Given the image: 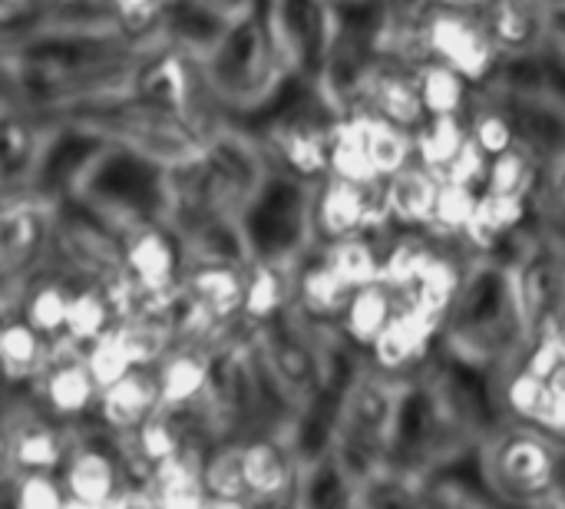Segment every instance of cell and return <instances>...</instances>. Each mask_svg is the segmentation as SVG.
<instances>
[{
    "mask_svg": "<svg viewBox=\"0 0 565 509\" xmlns=\"http://www.w3.org/2000/svg\"><path fill=\"white\" fill-rule=\"evenodd\" d=\"M351 285L331 268L324 252L315 245L305 255L295 258L291 265V308L318 325V328H338L348 301H351Z\"/></svg>",
    "mask_w": 565,
    "mask_h": 509,
    "instance_id": "e0dca14e",
    "label": "cell"
},
{
    "mask_svg": "<svg viewBox=\"0 0 565 509\" xmlns=\"http://www.w3.org/2000/svg\"><path fill=\"white\" fill-rule=\"evenodd\" d=\"M348 113L354 116L358 129H361V139L381 172V179L407 169L411 162H417V139H414V129L411 126H401L367 106H348Z\"/></svg>",
    "mask_w": 565,
    "mask_h": 509,
    "instance_id": "1f68e13d",
    "label": "cell"
},
{
    "mask_svg": "<svg viewBox=\"0 0 565 509\" xmlns=\"http://www.w3.org/2000/svg\"><path fill=\"white\" fill-rule=\"evenodd\" d=\"M470 268H473V255L463 245L440 242V248L434 252V258L420 272L417 285L411 288L407 301L420 305L424 311L437 315L440 321H450V315H454V308L467 288Z\"/></svg>",
    "mask_w": 565,
    "mask_h": 509,
    "instance_id": "d4e9b609",
    "label": "cell"
},
{
    "mask_svg": "<svg viewBox=\"0 0 565 509\" xmlns=\"http://www.w3.org/2000/svg\"><path fill=\"white\" fill-rule=\"evenodd\" d=\"M440 338H447V321H440L437 315H430L420 305L404 298V305L397 308L391 325L381 331V338L364 354V361L391 378L414 381L420 374V368L430 361Z\"/></svg>",
    "mask_w": 565,
    "mask_h": 509,
    "instance_id": "8fae6325",
    "label": "cell"
},
{
    "mask_svg": "<svg viewBox=\"0 0 565 509\" xmlns=\"http://www.w3.org/2000/svg\"><path fill=\"white\" fill-rule=\"evenodd\" d=\"M215 358H218V344L175 341L169 354L156 364L162 407L205 421L215 388Z\"/></svg>",
    "mask_w": 565,
    "mask_h": 509,
    "instance_id": "5bb4252c",
    "label": "cell"
},
{
    "mask_svg": "<svg viewBox=\"0 0 565 509\" xmlns=\"http://www.w3.org/2000/svg\"><path fill=\"white\" fill-rule=\"evenodd\" d=\"M192 444H205V441L192 431V424L182 414L166 407H159L149 421H142L129 437H122V450L142 477H149V470H156L159 464L185 454Z\"/></svg>",
    "mask_w": 565,
    "mask_h": 509,
    "instance_id": "484cf974",
    "label": "cell"
},
{
    "mask_svg": "<svg viewBox=\"0 0 565 509\" xmlns=\"http://www.w3.org/2000/svg\"><path fill=\"white\" fill-rule=\"evenodd\" d=\"M444 176L427 169L424 162H411L407 169L394 172L381 185V212L387 229H411V232H430L437 195H440Z\"/></svg>",
    "mask_w": 565,
    "mask_h": 509,
    "instance_id": "44dd1931",
    "label": "cell"
},
{
    "mask_svg": "<svg viewBox=\"0 0 565 509\" xmlns=\"http://www.w3.org/2000/svg\"><path fill=\"white\" fill-rule=\"evenodd\" d=\"M60 477L70 494V507L106 509L116 507L129 487V457L122 441L96 427V434H76Z\"/></svg>",
    "mask_w": 565,
    "mask_h": 509,
    "instance_id": "52a82bcc",
    "label": "cell"
},
{
    "mask_svg": "<svg viewBox=\"0 0 565 509\" xmlns=\"http://www.w3.org/2000/svg\"><path fill=\"white\" fill-rule=\"evenodd\" d=\"M550 169L526 149V146H513L500 156L490 159V176L487 185L490 192H516V195H530L540 199L543 185H546Z\"/></svg>",
    "mask_w": 565,
    "mask_h": 509,
    "instance_id": "60d3db41",
    "label": "cell"
},
{
    "mask_svg": "<svg viewBox=\"0 0 565 509\" xmlns=\"http://www.w3.org/2000/svg\"><path fill=\"white\" fill-rule=\"evenodd\" d=\"M401 305H404V295L394 285H387L384 278L361 285L351 291V301L338 321V331L364 358L371 351V344L381 338V331L391 325V318L397 315Z\"/></svg>",
    "mask_w": 565,
    "mask_h": 509,
    "instance_id": "83f0119b",
    "label": "cell"
},
{
    "mask_svg": "<svg viewBox=\"0 0 565 509\" xmlns=\"http://www.w3.org/2000/svg\"><path fill=\"white\" fill-rule=\"evenodd\" d=\"M417 162H424L434 172H447L450 162L457 159V152L470 142V123L460 113H447V116H427L417 129Z\"/></svg>",
    "mask_w": 565,
    "mask_h": 509,
    "instance_id": "ab89813d",
    "label": "cell"
},
{
    "mask_svg": "<svg viewBox=\"0 0 565 509\" xmlns=\"http://www.w3.org/2000/svg\"><path fill=\"white\" fill-rule=\"evenodd\" d=\"M536 199L530 195H516V192H480V205L473 222L467 225L463 238L457 245H463L473 258L480 255H493L497 245H503L507 238L520 235L530 219H533Z\"/></svg>",
    "mask_w": 565,
    "mask_h": 509,
    "instance_id": "cb8c5ba5",
    "label": "cell"
},
{
    "mask_svg": "<svg viewBox=\"0 0 565 509\" xmlns=\"http://www.w3.org/2000/svg\"><path fill=\"white\" fill-rule=\"evenodd\" d=\"M119 325V315L109 301V291L103 282H76L73 301H70V318H66V341L73 348H86L109 335Z\"/></svg>",
    "mask_w": 565,
    "mask_h": 509,
    "instance_id": "74e56055",
    "label": "cell"
},
{
    "mask_svg": "<svg viewBox=\"0 0 565 509\" xmlns=\"http://www.w3.org/2000/svg\"><path fill=\"white\" fill-rule=\"evenodd\" d=\"M159 407H162V397H159L156 368H132L129 374H122L119 381L103 388L93 424L122 441L142 421H149Z\"/></svg>",
    "mask_w": 565,
    "mask_h": 509,
    "instance_id": "7402d4cb",
    "label": "cell"
},
{
    "mask_svg": "<svg viewBox=\"0 0 565 509\" xmlns=\"http://www.w3.org/2000/svg\"><path fill=\"white\" fill-rule=\"evenodd\" d=\"M543 3H546L553 13H556V10H565V0H543Z\"/></svg>",
    "mask_w": 565,
    "mask_h": 509,
    "instance_id": "c3c4849f",
    "label": "cell"
},
{
    "mask_svg": "<svg viewBox=\"0 0 565 509\" xmlns=\"http://www.w3.org/2000/svg\"><path fill=\"white\" fill-rule=\"evenodd\" d=\"M185 268V238L169 219L142 222L122 235V275L142 291V311L172 315L182 298Z\"/></svg>",
    "mask_w": 565,
    "mask_h": 509,
    "instance_id": "5b68a950",
    "label": "cell"
},
{
    "mask_svg": "<svg viewBox=\"0 0 565 509\" xmlns=\"http://www.w3.org/2000/svg\"><path fill=\"white\" fill-rule=\"evenodd\" d=\"M480 470L500 503H563L565 447L540 424H500L480 450Z\"/></svg>",
    "mask_w": 565,
    "mask_h": 509,
    "instance_id": "7a4b0ae2",
    "label": "cell"
},
{
    "mask_svg": "<svg viewBox=\"0 0 565 509\" xmlns=\"http://www.w3.org/2000/svg\"><path fill=\"white\" fill-rule=\"evenodd\" d=\"M328 176L367 185V189H381L384 179L361 139V129L354 123V116L348 109H338L331 116V152H328Z\"/></svg>",
    "mask_w": 565,
    "mask_h": 509,
    "instance_id": "e575fe53",
    "label": "cell"
},
{
    "mask_svg": "<svg viewBox=\"0 0 565 509\" xmlns=\"http://www.w3.org/2000/svg\"><path fill=\"white\" fill-rule=\"evenodd\" d=\"M384 238H387V232L348 235L331 245H321V252L351 288H361V285L384 278Z\"/></svg>",
    "mask_w": 565,
    "mask_h": 509,
    "instance_id": "f35d334b",
    "label": "cell"
},
{
    "mask_svg": "<svg viewBox=\"0 0 565 509\" xmlns=\"http://www.w3.org/2000/svg\"><path fill=\"white\" fill-rule=\"evenodd\" d=\"M60 199L43 192L7 195L0 209V272L3 298H13L33 275L53 265Z\"/></svg>",
    "mask_w": 565,
    "mask_h": 509,
    "instance_id": "277c9868",
    "label": "cell"
},
{
    "mask_svg": "<svg viewBox=\"0 0 565 509\" xmlns=\"http://www.w3.org/2000/svg\"><path fill=\"white\" fill-rule=\"evenodd\" d=\"M487 176H490V156L473 139L457 152V159L444 172V179H454V182H463V185H473V189H483Z\"/></svg>",
    "mask_w": 565,
    "mask_h": 509,
    "instance_id": "f6af8a7d",
    "label": "cell"
},
{
    "mask_svg": "<svg viewBox=\"0 0 565 509\" xmlns=\"http://www.w3.org/2000/svg\"><path fill=\"white\" fill-rule=\"evenodd\" d=\"M351 106H367V109H374V113H381L401 126L417 129L427 119L420 79H417V63L377 53V60L367 66Z\"/></svg>",
    "mask_w": 565,
    "mask_h": 509,
    "instance_id": "9a60e30c",
    "label": "cell"
},
{
    "mask_svg": "<svg viewBox=\"0 0 565 509\" xmlns=\"http://www.w3.org/2000/svg\"><path fill=\"white\" fill-rule=\"evenodd\" d=\"M242 467L252 507L295 503L301 480V454L285 431H248L242 434Z\"/></svg>",
    "mask_w": 565,
    "mask_h": 509,
    "instance_id": "4fadbf2b",
    "label": "cell"
},
{
    "mask_svg": "<svg viewBox=\"0 0 565 509\" xmlns=\"http://www.w3.org/2000/svg\"><path fill=\"white\" fill-rule=\"evenodd\" d=\"M417 60H444L470 76L480 89L493 86L507 66V56L490 36L483 10H460V7H420L417 33H414Z\"/></svg>",
    "mask_w": 565,
    "mask_h": 509,
    "instance_id": "3957f363",
    "label": "cell"
},
{
    "mask_svg": "<svg viewBox=\"0 0 565 509\" xmlns=\"http://www.w3.org/2000/svg\"><path fill=\"white\" fill-rule=\"evenodd\" d=\"M56 348H60V341L46 338L23 315H3L0 364H3L7 388H33L40 381V374L50 368Z\"/></svg>",
    "mask_w": 565,
    "mask_h": 509,
    "instance_id": "4316f807",
    "label": "cell"
},
{
    "mask_svg": "<svg viewBox=\"0 0 565 509\" xmlns=\"http://www.w3.org/2000/svg\"><path fill=\"white\" fill-rule=\"evenodd\" d=\"M76 441V427L53 421L36 397L26 407H17L10 397L3 421V474L30 470H60Z\"/></svg>",
    "mask_w": 565,
    "mask_h": 509,
    "instance_id": "30bf717a",
    "label": "cell"
},
{
    "mask_svg": "<svg viewBox=\"0 0 565 509\" xmlns=\"http://www.w3.org/2000/svg\"><path fill=\"white\" fill-rule=\"evenodd\" d=\"M202 477L212 507H252L242 467V434H218L202 447Z\"/></svg>",
    "mask_w": 565,
    "mask_h": 509,
    "instance_id": "d6a6232c",
    "label": "cell"
},
{
    "mask_svg": "<svg viewBox=\"0 0 565 509\" xmlns=\"http://www.w3.org/2000/svg\"><path fill=\"white\" fill-rule=\"evenodd\" d=\"M407 394H411V381L391 378L371 368L367 361H361L338 394V434L374 444L394 457V441H397Z\"/></svg>",
    "mask_w": 565,
    "mask_h": 509,
    "instance_id": "8992f818",
    "label": "cell"
},
{
    "mask_svg": "<svg viewBox=\"0 0 565 509\" xmlns=\"http://www.w3.org/2000/svg\"><path fill=\"white\" fill-rule=\"evenodd\" d=\"M265 142L278 169L305 182H318L321 176H328L331 119L318 123L315 116H288L271 129Z\"/></svg>",
    "mask_w": 565,
    "mask_h": 509,
    "instance_id": "ffe728a7",
    "label": "cell"
},
{
    "mask_svg": "<svg viewBox=\"0 0 565 509\" xmlns=\"http://www.w3.org/2000/svg\"><path fill=\"white\" fill-rule=\"evenodd\" d=\"M480 192H483V189H473V185L444 179V182H440V195H437V209H434L430 232H434L437 238H444V242H460L463 232H467V225H470L473 215H477Z\"/></svg>",
    "mask_w": 565,
    "mask_h": 509,
    "instance_id": "7bdbcfd3",
    "label": "cell"
},
{
    "mask_svg": "<svg viewBox=\"0 0 565 509\" xmlns=\"http://www.w3.org/2000/svg\"><path fill=\"white\" fill-rule=\"evenodd\" d=\"M291 265L281 258H252L245 272L242 328L255 331L291 308Z\"/></svg>",
    "mask_w": 565,
    "mask_h": 509,
    "instance_id": "f1b7e54d",
    "label": "cell"
},
{
    "mask_svg": "<svg viewBox=\"0 0 565 509\" xmlns=\"http://www.w3.org/2000/svg\"><path fill=\"white\" fill-rule=\"evenodd\" d=\"M467 123H470V139L493 159L513 146H520V126H516V116H513V106L507 99L503 89H490L483 86L477 103L470 106L467 113Z\"/></svg>",
    "mask_w": 565,
    "mask_h": 509,
    "instance_id": "d590c367",
    "label": "cell"
},
{
    "mask_svg": "<svg viewBox=\"0 0 565 509\" xmlns=\"http://www.w3.org/2000/svg\"><path fill=\"white\" fill-rule=\"evenodd\" d=\"M202 73L225 113H255L281 89L291 66L275 36L268 3L252 0L225 23L202 56Z\"/></svg>",
    "mask_w": 565,
    "mask_h": 509,
    "instance_id": "6da1fadb",
    "label": "cell"
},
{
    "mask_svg": "<svg viewBox=\"0 0 565 509\" xmlns=\"http://www.w3.org/2000/svg\"><path fill=\"white\" fill-rule=\"evenodd\" d=\"M444 238L434 232H411V229H391L384 238V282L394 285L404 298L417 285L420 272L434 258Z\"/></svg>",
    "mask_w": 565,
    "mask_h": 509,
    "instance_id": "8d00e7d4",
    "label": "cell"
},
{
    "mask_svg": "<svg viewBox=\"0 0 565 509\" xmlns=\"http://www.w3.org/2000/svg\"><path fill=\"white\" fill-rule=\"evenodd\" d=\"M414 7H460V10H483L490 0H404Z\"/></svg>",
    "mask_w": 565,
    "mask_h": 509,
    "instance_id": "7dc6e473",
    "label": "cell"
},
{
    "mask_svg": "<svg viewBox=\"0 0 565 509\" xmlns=\"http://www.w3.org/2000/svg\"><path fill=\"white\" fill-rule=\"evenodd\" d=\"M417 79H420V96H424L427 116H447V113L467 116L480 96V86L470 76H463L457 66L434 60V56L417 60Z\"/></svg>",
    "mask_w": 565,
    "mask_h": 509,
    "instance_id": "836d02e7",
    "label": "cell"
},
{
    "mask_svg": "<svg viewBox=\"0 0 565 509\" xmlns=\"http://www.w3.org/2000/svg\"><path fill=\"white\" fill-rule=\"evenodd\" d=\"M245 272L248 265L238 262L189 258V268L182 275V298L222 331H238L245 305Z\"/></svg>",
    "mask_w": 565,
    "mask_h": 509,
    "instance_id": "2e32d148",
    "label": "cell"
},
{
    "mask_svg": "<svg viewBox=\"0 0 565 509\" xmlns=\"http://www.w3.org/2000/svg\"><path fill=\"white\" fill-rule=\"evenodd\" d=\"M99 381L93 378L86 358L79 348H73L66 338L60 341L50 368L40 374V381L33 384V397L36 404L60 424L66 427H79V424H93L96 421V407H99Z\"/></svg>",
    "mask_w": 565,
    "mask_h": 509,
    "instance_id": "7c38bea8",
    "label": "cell"
},
{
    "mask_svg": "<svg viewBox=\"0 0 565 509\" xmlns=\"http://www.w3.org/2000/svg\"><path fill=\"white\" fill-rule=\"evenodd\" d=\"M311 242L331 245L348 235L364 232H391L381 212V189H367L338 176H321L311 182Z\"/></svg>",
    "mask_w": 565,
    "mask_h": 509,
    "instance_id": "9c48e42d",
    "label": "cell"
},
{
    "mask_svg": "<svg viewBox=\"0 0 565 509\" xmlns=\"http://www.w3.org/2000/svg\"><path fill=\"white\" fill-rule=\"evenodd\" d=\"M73 288H76V278L50 265L40 275H33L13 298H3V315H23L46 338L63 341Z\"/></svg>",
    "mask_w": 565,
    "mask_h": 509,
    "instance_id": "603a6c76",
    "label": "cell"
},
{
    "mask_svg": "<svg viewBox=\"0 0 565 509\" xmlns=\"http://www.w3.org/2000/svg\"><path fill=\"white\" fill-rule=\"evenodd\" d=\"M540 427L550 431V434L565 447V374L563 378H556V388H553V397H550V407H546Z\"/></svg>",
    "mask_w": 565,
    "mask_h": 509,
    "instance_id": "bcb514c9",
    "label": "cell"
},
{
    "mask_svg": "<svg viewBox=\"0 0 565 509\" xmlns=\"http://www.w3.org/2000/svg\"><path fill=\"white\" fill-rule=\"evenodd\" d=\"M516 126H520V146H526L550 172L565 162V103L546 89H503Z\"/></svg>",
    "mask_w": 565,
    "mask_h": 509,
    "instance_id": "d6986e66",
    "label": "cell"
},
{
    "mask_svg": "<svg viewBox=\"0 0 565 509\" xmlns=\"http://www.w3.org/2000/svg\"><path fill=\"white\" fill-rule=\"evenodd\" d=\"M7 509H66L70 494L60 470H30V474H3V497Z\"/></svg>",
    "mask_w": 565,
    "mask_h": 509,
    "instance_id": "b9f144b4",
    "label": "cell"
},
{
    "mask_svg": "<svg viewBox=\"0 0 565 509\" xmlns=\"http://www.w3.org/2000/svg\"><path fill=\"white\" fill-rule=\"evenodd\" d=\"M202 447L205 444H192L185 454L159 464L156 470H149L146 487L152 494V503L166 509H199L212 507V497L205 490V477H202Z\"/></svg>",
    "mask_w": 565,
    "mask_h": 509,
    "instance_id": "f546056e",
    "label": "cell"
},
{
    "mask_svg": "<svg viewBox=\"0 0 565 509\" xmlns=\"http://www.w3.org/2000/svg\"><path fill=\"white\" fill-rule=\"evenodd\" d=\"M275 36L285 50L291 73L321 79L334 46L338 23L328 0H268Z\"/></svg>",
    "mask_w": 565,
    "mask_h": 509,
    "instance_id": "ba28073f",
    "label": "cell"
},
{
    "mask_svg": "<svg viewBox=\"0 0 565 509\" xmlns=\"http://www.w3.org/2000/svg\"><path fill=\"white\" fill-rule=\"evenodd\" d=\"M83 358H86L93 378L99 381V388H109L113 381H119L122 374H129L136 368L132 358H129V351H126V344H122V338L116 335V328L109 335H103L99 341L86 344L83 348Z\"/></svg>",
    "mask_w": 565,
    "mask_h": 509,
    "instance_id": "ee69618b",
    "label": "cell"
},
{
    "mask_svg": "<svg viewBox=\"0 0 565 509\" xmlns=\"http://www.w3.org/2000/svg\"><path fill=\"white\" fill-rule=\"evenodd\" d=\"M483 20L507 63L536 60L553 36V10L543 0H490Z\"/></svg>",
    "mask_w": 565,
    "mask_h": 509,
    "instance_id": "ac0fdd59",
    "label": "cell"
},
{
    "mask_svg": "<svg viewBox=\"0 0 565 509\" xmlns=\"http://www.w3.org/2000/svg\"><path fill=\"white\" fill-rule=\"evenodd\" d=\"M553 388L556 378H546L533 371L523 358H513L510 364L500 368V388H497L500 414L516 424H540L550 407Z\"/></svg>",
    "mask_w": 565,
    "mask_h": 509,
    "instance_id": "4dcf8cb0",
    "label": "cell"
}]
</instances>
